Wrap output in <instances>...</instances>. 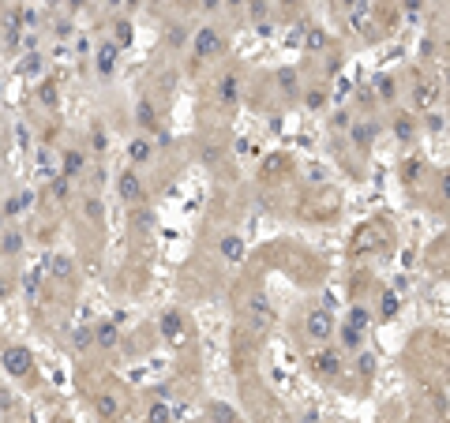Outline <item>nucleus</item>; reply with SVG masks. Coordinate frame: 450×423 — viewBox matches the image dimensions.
Returning a JSON list of instances; mask_svg holds the SVG:
<instances>
[{"label": "nucleus", "mask_w": 450, "mask_h": 423, "mask_svg": "<svg viewBox=\"0 0 450 423\" xmlns=\"http://www.w3.org/2000/svg\"><path fill=\"white\" fill-rule=\"evenodd\" d=\"M113 60H116V45H101L98 49V72L101 75H113V68H116Z\"/></svg>", "instance_id": "423d86ee"}, {"label": "nucleus", "mask_w": 450, "mask_h": 423, "mask_svg": "<svg viewBox=\"0 0 450 423\" xmlns=\"http://www.w3.org/2000/svg\"><path fill=\"white\" fill-rule=\"evenodd\" d=\"M31 352L26 349H19V345H11V349H4V371L8 375H16V378H23V375H31Z\"/></svg>", "instance_id": "f257e3e1"}, {"label": "nucleus", "mask_w": 450, "mask_h": 423, "mask_svg": "<svg viewBox=\"0 0 450 423\" xmlns=\"http://www.w3.org/2000/svg\"><path fill=\"white\" fill-rule=\"evenodd\" d=\"M233 4H241V0H233Z\"/></svg>", "instance_id": "6ab92c4d"}, {"label": "nucleus", "mask_w": 450, "mask_h": 423, "mask_svg": "<svg viewBox=\"0 0 450 423\" xmlns=\"http://www.w3.org/2000/svg\"><path fill=\"white\" fill-rule=\"evenodd\" d=\"M330 329H334V322H330V311L319 308V311L308 315V337H312V341H326Z\"/></svg>", "instance_id": "7ed1b4c3"}, {"label": "nucleus", "mask_w": 450, "mask_h": 423, "mask_svg": "<svg viewBox=\"0 0 450 423\" xmlns=\"http://www.w3.org/2000/svg\"><path fill=\"white\" fill-rule=\"evenodd\" d=\"M121 195H124V203H139L143 199V180L136 173H124L121 176Z\"/></svg>", "instance_id": "39448f33"}, {"label": "nucleus", "mask_w": 450, "mask_h": 423, "mask_svg": "<svg viewBox=\"0 0 450 423\" xmlns=\"http://www.w3.org/2000/svg\"><path fill=\"white\" fill-rule=\"evenodd\" d=\"M221 49V38H218V30H199L195 34V57H210V52H218Z\"/></svg>", "instance_id": "20e7f679"}, {"label": "nucleus", "mask_w": 450, "mask_h": 423, "mask_svg": "<svg viewBox=\"0 0 450 423\" xmlns=\"http://www.w3.org/2000/svg\"><path fill=\"white\" fill-rule=\"evenodd\" d=\"M341 345H349V349H356V345H361V334H356V329H341Z\"/></svg>", "instance_id": "1a4fd4ad"}, {"label": "nucleus", "mask_w": 450, "mask_h": 423, "mask_svg": "<svg viewBox=\"0 0 450 423\" xmlns=\"http://www.w3.org/2000/svg\"><path fill=\"white\" fill-rule=\"evenodd\" d=\"M136 4H139V0H128V8H136Z\"/></svg>", "instance_id": "a211bd4d"}, {"label": "nucleus", "mask_w": 450, "mask_h": 423, "mask_svg": "<svg viewBox=\"0 0 450 423\" xmlns=\"http://www.w3.org/2000/svg\"><path fill=\"white\" fill-rule=\"evenodd\" d=\"M439 199H443V203L450 206V176H446V180L439 184Z\"/></svg>", "instance_id": "2eb2a0df"}, {"label": "nucleus", "mask_w": 450, "mask_h": 423, "mask_svg": "<svg viewBox=\"0 0 450 423\" xmlns=\"http://www.w3.org/2000/svg\"><path fill=\"white\" fill-rule=\"evenodd\" d=\"M64 165H68V173H72V169H75V173H79V169H83V157H79V154L72 157V154H68V162H64Z\"/></svg>", "instance_id": "dca6fc26"}, {"label": "nucleus", "mask_w": 450, "mask_h": 423, "mask_svg": "<svg viewBox=\"0 0 450 423\" xmlns=\"http://www.w3.org/2000/svg\"><path fill=\"white\" fill-rule=\"evenodd\" d=\"M312 367H315L323 378H334V375L341 371V356H338L334 349H323L319 356H312Z\"/></svg>", "instance_id": "f03ea898"}, {"label": "nucleus", "mask_w": 450, "mask_h": 423, "mask_svg": "<svg viewBox=\"0 0 450 423\" xmlns=\"http://www.w3.org/2000/svg\"><path fill=\"white\" fill-rule=\"evenodd\" d=\"M199 8H203V11H218V8H221V0H203Z\"/></svg>", "instance_id": "f3484780"}, {"label": "nucleus", "mask_w": 450, "mask_h": 423, "mask_svg": "<svg viewBox=\"0 0 450 423\" xmlns=\"http://www.w3.org/2000/svg\"><path fill=\"white\" fill-rule=\"evenodd\" d=\"M19 244H23L19 232H8V236H4V251H8V255H11V251H19Z\"/></svg>", "instance_id": "9b49d317"}, {"label": "nucleus", "mask_w": 450, "mask_h": 423, "mask_svg": "<svg viewBox=\"0 0 450 423\" xmlns=\"http://www.w3.org/2000/svg\"><path fill=\"white\" fill-rule=\"evenodd\" d=\"M379 90H383V101H394V83L390 79H379Z\"/></svg>", "instance_id": "f8f14e48"}, {"label": "nucleus", "mask_w": 450, "mask_h": 423, "mask_svg": "<svg viewBox=\"0 0 450 423\" xmlns=\"http://www.w3.org/2000/svg\"><path fill=\"white\" fill-rule=\"evenodd\" d=\"M128 154H131V162H136V165L150 162V142H147V139H136V142L128 147Z\"/></svg>", "instance_id": "0eeeda50"}, {"label": "nucleus", "mask_w": 450, "mask_h": 423, "mask_svg": "<svg viewBox=\"0 0 450 423\" xmlns=\"http://www.w3.org/2000/svg\"><path fill=\"white\" fill-rule=\"evenodd\" d=\"M57 423H64V419H57Z\"/></svg>", "instance_id": "aec40b11"}, {"label": "nucleus", "mask_w": 450, "mask_h": 423, "mask_svg": "<svg viewBox=\"0 0 450 423\" xmlns=\"http://www.w3.org/2000/svg\"><path fill=\"white\" fill-rule=\"evenodd\" d=\"M162 326H169V337H180V319H177V315H165Z\"/></svg>", "instance_id": "9d476101"}, {"label": "nucleus", "mask_w": 450, "mask_h": 423, "mask_svg": "<svg viewBox=\"0 0 450 423\" xmlns=\"http://www.w3.org/2000/svg\"><path fill=\"white\" fill-rule=\"evenodd\" d=\"M139 116H143V124H147V128L154 124V113H150V105H147V101H139Z\"/></svg>", "instance_id": "4468645a"}, {"label": "nucleus", "mask_w": 450, "mask_h": 423, "mask_svg": "<svg viewBox=\"0 0 450 423\" xmlns=\"http://www.w3.org/2000/svg\"><path fill=\"white\" fill-rule=\"evenodd\" d=\"M98 345H101V349L116 345V326H98Z\"/></svg>", "instance_id": "6e6552de"}, {"label": "nucleus", "mask_w": 450, "mask_h": 423, "mask_svg": "<svg viewBox=\"0 0 450 423\" xmlns=\"http://www.w3.org/2000/svg\"><path fill=\"white\" fill-rule=\"evenodd\" d=\"M150 423H169V408H162V405H158L154 412H150Z\"/></svg>", "instance_id": "ddd939ff"}]
</instances>
